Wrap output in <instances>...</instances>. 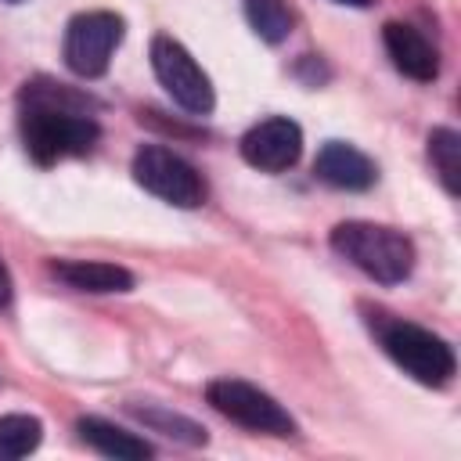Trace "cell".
I'll return each mask as SVG.
<instances>
[{"label": "cell", "instance_id": "1", "mask_svg": "<svg viewBox=\"0 0 461 461\" xmlns=\"http://www.w3.org/2000/svg\"><path fill=\"white\" fill-rule=\"evenodd\" d=\"M86 108L90 101L61 83H29L22 90L25 151L40 166H50L68 155H86L101 137V126L94 122V115H86Z\"/></svg>", "mask_w": 461, "mask_h": 461}, {"label": "cell", "instance_id": "2", "mask_svg": "<svg viewBox=\"0 0 461 461\" xmlns=\"http://www.w3.org/2000/svg\"><path fill=\"white\" fill-rule=\"evenodd\" d=\"M331 249L342 259H349L357 270H364L367 277H375L382 285H400L414 270L411 238L393 230V227H382V223L346 220L331 230Z\"/></svg>", "mask_w": 461, "mask_h": 461}, {"label": "cell", "instance_id": "3", "mask_svg": "<svg viewBox=\"0 0 461 461\" xmlns=\"http://www.w3.org/2000/svg\"><path fill=\"white\" fill-rule=\"evenodd\" d=\"M378 339H382V349L421 385H447L450 375H454V349L432 335L429 328L421 324H411V321H382L378 324Z\"/></svg>", "mask_w": 461, "mask_h": 461}, {"label": "cell", "instance_id": "4", "mask_svg": "<svg viewBox=\"0 0 461 461\" xmlns=\"http://www.w3.org/2000/svg\"><path fill=\"white\" fill-rule=\"evenodd\" d=\"M122 36H126V22L115 11H83L65 29V47H61L65 65L83 79H97L108 72V61L122 43Z\"/></svg>", "mask_w": 461, "mask_h": 461}, {"label": "cell", "instance_id": "5", "mask_svg": "<svg viewBox=\"0 0 461 461\" xmlns=\"http://www.w3.org/2000/svg\"><path fill=\"white\" fill-rule=\"evenodd\" d=\"M133 180L151 191L155 198L169 202V205H180V209H194L205 202V180L202 173L180 158L176 151L162 148V144H144L137 155H133Z\"/></svg>", "mask_w": 461, "mask_h": 461}, {"label": "cell", "instance_id": "6", "mask_svg": "<svg viewBox=\"0 0 461 461\" xmlns=\"http://www.w3.org/2000/svg\"><path fill=\"white\" fill-rule=\"evenodd\" d=\"M205 400L230 421H238L241 429L252 432H267V436H292L295 421L292 414L263 389L241 382V378H216L205 385Z\"/></svg>", "mask_w": 461, "mask_h": 461}, {"label": "cell", "instance_id": "7", "mask_svg": "<svg viewBox=\"0 0 461 461\" xmlns=\"http://www.w3.org/2000/svg\"><path fill=\"white\" fill-rule=\"evenodd\" d=\"M151 68H155L158 83L166 86V94L184 112H191V115H209L212 112V104H216L212 83L184 43H176L173 36H155L151 40Z\"/></svg>", "mask_w": 461, "mask_h": 461}, {"label": "cell", "instance_id": "8", "mask_svg": "<svg viewBox=\"0 0 461 461\" xmlns=\"http://www.w3.org/2000/svg\"><path fill=\"white\" fill-rule=\"evenodd\" d=\"M299 155H303V130L285 115L263 119L241 137V158L263 173H285L299 162Z\"/></svg>", "mask_w": 461, "mask_h": 461}, {"label": "cell", "instance_id": "9", "mask_svg": "<svg viewBox=\"0 0 461 461\" xmlns=\"http://www.w3.org/2000/svg\"><path fill=\"white\" fill-rule=\"evenodd\" d=\"M313 173H317V180H324L328 187H339V191H367L378 176L375 162L346 140H328L313 158Z\"/></svg>", "mask_w": 461, "mask_h": 461}, {"label": "cell", "instance_id": "10", "mask_svg": "<svg viewBox=\"0 0 461 461\" xmlns=\"http://www.w3.org/2000/svg\"><path fill=\"white\" fill-rule=\"evenodd\" d=\"M382 43H385V54L393 58V65L418 79V83H432L439 76V54L436 47L407 22H385L382 29Z\"/></svg>", "mask_w": 461, "mask_h": 461}, {"label": "cell", "instance_id": "11", "mask_svg": "<svg viewBox=\"0 0 461 461\" xmlns=\"http://www.w3.org/2000/svg\"><path fill=\"white\" fill-rule=\"evenodd\" d=\"M54 274L79 292H130L133 288V274L126 267L115 263H101V259H58Z\"/></svg>", "mask_w": 461, "mask_h": 461}, {"label": "cell", "instance_id": "12", "mask_svg": "<svg viewBox=\"0 0 461 461\" xmlns=\"http://www.w3.org/2000/svg\"><path fill=\"white\" fill-rule=\"evenodd\" d=\"M76 429H79L83 443H90L104 457H115V461H144V457H151V443H144L140 436H133V432H126V429H119V425L104 421V418H79Z\"/></svg>", "mask_w": 461, "mask_h": 461}, {"label": "cell", "instance_id": "13", "mask_svg": "<svg viewBox=\"0 0 461 461\" xmlns=\"http://www.w3.org/2000/svg\"><path fill=\"white\" fill-rule=\"evenodd\" d=\"M43 439V425L32 414H4L0 418V461H14L25 457L40 447Z\"/></svg>", "mask_w": 461, "mask_h": 461}, {"label": "cell", "instance_id": "14", "mask_svg": "<svg viewBox=\"0 0 461 461\" xmlns=\"http://www.w3.org/2000/svg\"><path fill=\"white\" fill-rule=\"evenodd\" d=\"M245 18L263 43H281L292 32V11L285 0H245Z\"/></svg>", "mask_w": 461, "mask_h": 461}, {"label": "cell", "instance_id": "15", "mask_svg": "<svg viewBox=\"0 0 461 461\" xmlns=\"http://www.w3.org/2000/svg\"><path fill=\"white\" fill-rule=\"evenodd\" d=\"M429 158H432L443 187L450 194H457L461 191V137L454 130H447V126L432 130L429 133Z\"/></svg>", "mask_w": 461, "mask_h": 461}, {"label": "cell", "instance_id": "16", "mask_svg": "<svg viewBox=\"0 0 461 461\" xmlns=\"http://www.w3.org/2000/svg\"><path fill=\"white\" fill-rule=\"evenodd\" d=\"M137 418H144L148 425H155L166 436H176L184 443H205V429L194 425V421H187V418H180V414H166L158 407H144V411H137Z\"/></svg>", "mask_w": 461, "mask_h": 461}, {"label": "cell", "instance_id": "17", "mask_svg": "<svg viewBox=\"0 0 461 461\" xmlns=\"http://www.w3.org/2000/svg\"><path fill=\"white\" fill-rule=\"evenodd\" d=\"M11 303V274H7V267L0 263V306H7Z\"/></svg>", "mask_w": 461, "mask_h": 461}, {"label": "cell", "instance_id": "18", "mask_svg": "<svg viewBox=\"0 0 461 461\" xmlns=\"http://www.w3.org/2000/svg\"><path fill=\"white\" fill-rule=\"evenodd\" d=\"M335 4H346V7H367V4H375V0H335Z\"/></svg>", "mask_w": 461, "mask_h": 461}, {"label": "cell", "instance_id": "19", "mask_svg": "<svg viewBox=\"0 0 461 461\" xmlns=\"http://www.w3.org/2000/svg\"><path fill=\"white\" fill-rule=\"evenodd\" d=\"M11 4H18V0H11Z\"/></svg>", "mask_w": 461, "mask_h": 461}]
</instances>
